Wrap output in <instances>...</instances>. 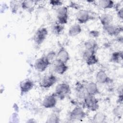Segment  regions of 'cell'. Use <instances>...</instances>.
I'll return each mask as SVG.
<instances>
[{"label":"cell","instance_id":"d6986e66","mask_svg":"<svg viewBox=\"0 0 123 123\" xmlns=\"http://www.w3.org/2000/svg\"><path fill=\"white\" fill-rule=\"evenodd\" d=\"M37 2V1L36 0H24L22 1L20 4L23 9L28 12H32Z\"/></svg>","mask_w":123,"mask_h":123},{"label":"cell","instance_id":"52a82bcc","mask_svg":"<svg viewBox=\"0 0 123 123\" xmlns=\"http://www.w3.org/2000/svg\"><path fill=\"white\" fill-rule=\"evenodd\" d=\"M86 113L83 109L79 106H75L69 113V118L71 120L81 121L86 117Z\"/></svg>","mask_w":123,"mask_h":123},{"label":"cell","instance_id":"4dcf8cb0","mask_svg":"<svg viewBox=\"0 0 123 123\" xmlns=\"http://www.w3.org/2000/svg\"><path fill=\"white\" fill-rule=\"evenodd\" d=\"M49 3L54 6H62V2L60 0H52L49 1Z\"/></svg>","mask_w":123,"mask_h":123},{"label":"cell","instance_id":"ac0fdd59","mask_svg":"<svg viewBox=\"0 0 123 123\" xmlns=\"http://www.w3.org/2000/svg\"><path fill=\"white\" fill-rule=\"evenodd\" d=\"M82 32V28L80 24H75L71 25L68 30V35L74 37L78 35Z\"/></svg>","mask_w":123,"mask_h":123},{"label":"cell","instance_id":"4316f807","mask_svg":"<svg viewBox=\"0 0 123 123\" xmlns=\"http://www.w3.org/2000/svg\"><path fill=\"white\" fill-rule=\"evenodd\" d=\"M45 58L50 63V64H51L54 61H56V53L54 51H49L45 56Z\"/></svg>","mask_w":123,"mask_h":123},{"label":"cell","instance_id":"e0dca14e","mask_svg":"<svg viewBox=\"0 0 123 123\" xmlns=\"http://www.w3.org/2000/svg\"><path fill=\"white\" fill-rule=\"evenodd\" d=\"M75 91L77 96L81 99H84L85 97L88 94L85 86L80 82L78 81L75 84Z\"/></svg>","mask_w":123,"mask_h":123},{"label":"cell","instance_id":"4fadbf2b","mask_svg":"<svg viewBox=\"0 0 123 123\" xmlns=\"http://www.w3.org/2000/svg\"><path fill=\"white\" fill-rule=\"evenodd\" d=\"M96 79L97 82L100 84H106L112 82V80L103 70H100L97 72Z\"/></svg>","mask_w":123,"mask_h":123},{"label":"cell","instance_id":"8992f818","mask_svg":"<svg viewBox=\"0 0 123 123\" xmlns=\"http://www.w3.org/2000/svg\"><path fill=\"white\" fill-rule=\"evenodd\" d=\"M76 19L79 24H86L90 20H93L94 17L92 16L89 11L81 9L79 10L76 14Z\"/></svg>","mask_w":123,"mask_h":123},{"label":"cell","instance_id":"f1b7e54d","mask_svg":"<svg viewBox=\"0 0 123 123\" xmlns=\"http://www.w3.org/2000/svg\"><path fill=\"white\" fill-rule=\"evenodd\" d=\"M18 3L15 1H12L10 2V8L12 12L16 13L18 9Z\"/></svg>","mask_w":123,"mask_h":123},{"label":"cell","instance_id":"30bf717a","mask_svg":"<svg viewBox=\"0 0 123 123\" xmlns=\"http://www.w3.org/2000/svg\"><path fill=\"white\" fill-rule=\"evenodd\" d=\"M49 65L50 64L45 58V56H43L36 60L34 66L37 71L43 72L47 69Z\"/></svg>","mask_w":123,"mask_h":123},{"label":"cell","instance_id":"7c38bea8","mask_svg":"<svg viewBox=\"0 0 123 123\" xmlns=\"http://www.w3.org/2000/svg\"><path fill=\"white\" fill-rule=\"evenodd\" d=\"M34 86L33 81L29 79H26L21 81L19 85L20 89V93L21 95H23L32 89Z\"/></svg>","mask_w":123,"mask_h":123},{"label":"cell","instance_id":"83f0119b","mask_svg":"<svg viewBox=\"0 0 123 123\" xmlns=\"http://www.w3.org/2000/svg\"><path fill=\"white\" fill-rule=\"evenodd\" d=\"M112 113L116 117L120 118L123 115V107L121 105H118L114 108L112 110Z\"/></svg>","mask_w":123,"mask_h":123},{"label":"cell","instance_id":"484cf974","mask_svg":"<svg viewBox=\"0 0 123 123\" xmlns=\"http://www.w3.org/2000/svg\"><path fill=\"white\" fill-rule=\"evenodd\" d=\"M48 123H57L60 122V118L58 115L55 113H51L49 115L46 122Z\"/></svg>","mask_w":123,"mask_h":123},{"label":"cell","instance_id":"cb8c5ba5","mask_svg":"<svg viewBox=\"0 0 123 123\" xmlns=\"http://www.w3.org/2000/svg\"><path fill=\"white\" fill-rule=\"evenodd\" d=\"M98 4L103 9H109L114 7V3L112 0H101L98 1Z\"/></svg>","mask_w":123,"mask_h":123},{"label":"cell","instance_id":"d4e9b609","mask_svg":"<svg viewBox=\"0 0 123 123\" xmlns=\"http://www.w3.org/2000/svg\"><path fill=\"white\" fill-rule=\"evenodd\" d=\"M64 28V25H61L57 22L52 25L51 31L53 34L56 35H59L63 31Z\"/></svg>","mask_w":123,"mask_h":123},{"label":"cell","instance_id":"3957f363","mask_svg":"<svg viewBox=\"0 0 123 123\" xmlns=\"http://www.w3.org/2000/svg\"><path fill=\"white\" fill-rule=\"evenodd\" d=\"M97 51L85 49L83 52V58L86 64L88 66H91L97 64L98 62V60L96 56Z\"/></svg>","mask_w":123,"mask_h":123},{"label":"cell","instance_id":"ba28073f","mask_svg":"<svg viewBox=\"0 0 123 123\" xmlns=\"http://www.w3.org/2000/svg\"><path fill=\"white\" fill-rule=\"evenodd\" d=\"M57 81V77L52 74L46 75L41 79L39 82L40 87L44 88H49L51 87Z\"/></svg>","mask_w":123,"mask_h":123},{"label":"cell","instance_id":"5bb4252c","mask_svg":"<svg viewBox=\"0 0 123 123\" xmlns=\"http://www.w3.org/2000/svg\"><path fill=\"white\" fill-rule=\"evenodd\" d=\"M70 55L68 52L64 47H61L57 53H56V61L67 63L68 61L70 60Z\"/></svg>","mask_w":123,"mask_h":123},{"label":"cell","instance_id":"7402d4cb","mask_svg":"<svg viewBox=\"0 0 123 123\" xmlns=\"http://www.w3.org/2000/svg\"><path fill=\"white\" fill-rule=\"evenodd\" d=\"M123 61V51H115L111 54L110 62L116 63H121Z\"/></svg>","mask_w":123,"mask_h":123},{"label":"cell","instance_id":"1f68e13d","mask_svg":"<svg viewBox=\"0 0 123 123\" xmlns=\"http://www.w3.org/2000/svg\"><path fill=\"white\" fill-rule=\"evenodd\" d=\"M117 15L121 19H122L123 18V9H119L118 8L117 9Z\"/></svg>","mask_w":123,"mask_h":123},{"label":"cell","instance_id":"f546056e","mask_svg":"<svg viewBox=\"0 0 123 123\" xmlns=\"http://www.w3.org/2000/svg\"><path fill=\"white\" fill-rule=\"evenodd\" d=\"M89 36L93 39L97 38L100 36V32L97 30H92L89 32Z\"/></svg>","mask_w":123,"mask_h":123},{"label":"cell","instance_id":"7a4b0ae2","mask_svg":"<svg viewBox=\"0 0 123 123\" xmlns=\"http://www.w3.org/2000/svg\"><path fill=\"white\" fill-rule=\"evenodd\" d=\"M83 100L85 107L89 111H95L98 109V100L95 96L88 94Z\"/></svg>","mask_w":123,"mask_h":123},{"label":"cell","instance_id":"2e32d148","mask_svg":"<svg viewBox=\"0 0 123 123\" xmlns=\"http://www.w3.org/2000/svg\"><path fill=\"white\" fill-rule=\"evenodd\" d=\"M85 86L88 94L95 96L96 95L100 94V91L96 83L93 82H89Z\"/></svg>","mask_w":123,"mask_h":123},{"label":"cell","instance_id":"ffe728a7","mask_svg":"<svg viewBox=\"0 0 123 123\" xmlns=\"http://www.w3.org/2000/svg\"><path fill=\"white\" fill-rule=\"evenodd\" d=\"M100 22L102 26L112 24L113 16L109 13H103L99 17Z\"/></svg>","mask_w":123,"mask_h":123},{"label":"cell","instance_id":"277c9868","mask_svg":"<svg viewBox=\"0 0 123 123\" xmlns=\"http://www.w3.org/2000/svg\"><path fill=\"white\" fill-rule=\"evenodd\" d=\"M57 22L59 24L64 25L68 22V10L66 6H60L58 8L56 11Z\"/></svg>","mask_w":123,"mask_h":123},{"label":"cell","instance_id":"5b68a950","mask_svg":"<svg viewBox=\"0 0 123 123\" xmlns=\"http://www.w3.org/2000/svg\"><path fill=\"white\" fill-rule=\"evenodd\" d=\"M48 34L47 28L43 27L38 28L34 34L33 40L37 45H40L45 41Z\"/></svg>","mask_w":123,"mask_h":123},{"label":"cell","instance_id":"9a60e30c","mask_svg":"<svg viewBox=\"0 0 123 123\" xmlns=\"http://www.w3.org/2000/svg\"><path fill=\"white\" fill-rule=\"evenodd\" d=\"M68 68L69 67L66 63L62 62L55 61V63L53 66V70L56 73L62 75L67 72Z\"/></svg>","mask_w":123,"mask_h":123},{"label":"cell","instance_id":"44dd1931","mask_svg":"<svg viewBox=\"0 0 123 123\" xmlns=\"http://www.w3.org/2000/svg\"><path fill=\"white\" fill-rule=\"evenodd\" d=\"M85 49L93 50L97 51L98 48V44L97 41L93 38H91L87 40L84 43Z\"/></svg>","mask_w":123,"mask_h":123},{"label":"cell","instance_id":"603a6c76","mask_svg":"<svg viewBox=\"0 0 123 123\" xmlns=\"http://www.w3.org/2000/svg\"><path fill=\"white\" fill-rule=\"evenodd\" d=\"M107 118L106 114L102 112H97L92 118L93 123H102L105 122Z\"/></svg>","mask_w":123,"mask_h":123},{"label":"cell","instance_id":"8fae6325","mask_svg":"<svg viewBox=\"0 0 123 123\" xmlns=\"http://www.w3.org/2000/svg\"><path fill=\"white\" fill-rule=\"evenodd\" d=\"M105 32L111 36H116L119 35L123 31V27L118 26L113 24L103 26Z\"/></svg>","mask_w":123,"mask_h":123},{"label":"cell","instance_id":"9c48e42d","mask_svg":"<svg viewBox=\"0 0 123 123\" xmlns=\"http://www.w3.org/2000/svg\"><path fill=\"white\" fill-rule=\"evenodd\" d=\"M57 97L54 93L46 96L42 101V106L46 109L54 108L57 103Z\"/></svg>","mask_w":123,"mask_h":123},{"label":"cell","instance_id":"6da1fadb","mask_svg":"<svg viewBox=\"0 0 123 123\" xmlns=\"http://www.w3.org/2000/svg\"><path fill=\"white\" fill-rule=\"evenodd\" d=\"M71 92V88L67 83H62L58 84L55 88V94L61 100L63 99Z\"/></svg>","mask_w":123,"mask_h":123}]
</instances>
